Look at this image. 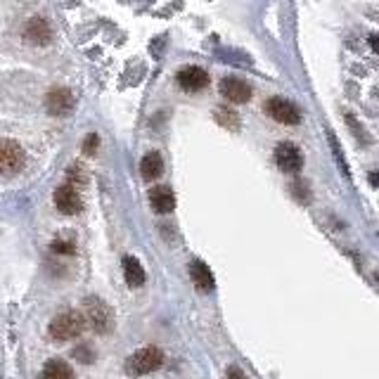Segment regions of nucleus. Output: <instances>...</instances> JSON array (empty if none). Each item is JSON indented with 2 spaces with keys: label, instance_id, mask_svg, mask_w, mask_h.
<instances>
[{
  "label": "nucleus",
  "instance_id": "ddd939ff",
  "mask_svg": "<svg viewBox=\"0 0 379 379\" xmlns=\"http://www.w3.org/2000/svg\"><path fill=\"white\" fill-rule=\"evenodd\" d=\"M190 277H192V282L197 284V289H202V292H211V289H214V272L209 270V266H206L204 261L194 259L192 264H190Z\"/></svg>",
  "mask_w": 379,
  "mask_h": 379
},
{
  "label": "nucleus",
  "instance_id": "7ed1b4c3",
  "mask_svg": "<svg viewBox=\"0 0 379 379\" xmlns=\"http://www.w3.org/2000/svg\"><path fill=\"white\" fill-rule=\"evenodd\" d=\"M83 315H86V320L91 322V327L98 334H107L111 327H114V313H111L109 304H104V301L98 297L86 299Z\"/></svg>",
  "mask_w": 379,
  "mask_h": 379
},
{
  "label": "nucleus",
  "instance_id": "9d476101",
  "mask_svg": "<svg viewBox=\"0 0 379 379\" xmlns=\"http://www.w3.org/2000/svg\"><path fill=\"white\" fill-rule=\"evenodd\" d=\"M76 104V98L69 88H53L48 95H46V107L53 116H64L74 109Z\"/></svg>",
  "mask_w": 379,
  "mask_h": 379
},
{
  "label": "nucleus",
  "instance_id": "4be33fe9",
  "mask_svg": "<svg viewBox=\"0 0 379 379\" xmlns=\"http://www.w3.org/2000/svg\"><path fill=\"white\" fill-rule=\"evenodd\" d=\"M367 41H370V48L379 55V33H372V36L367 38Z\"/></svg>",
  "mask_w": 379,
  "mask_h": 379
},
{
  "label": "nucleus",
  "instance_id": "412c9836",
  "mask_svg": "<svg viewBox=\"0 0 379 379\" xmlns=\"http://www.w3.org/2000/svg\"><path fill=\"white\" fill-rule=\"evenodd\" d=\"M228 379H247V377L242 375L239 367H230V370H228Z\"/></svg>",
  "mask_w": 379,
  "mask_h": 379
},
{
  "label": "nucleus",
  "instance_id": "20e7f679",
  "mask_svg": "<svg viewBox=\"0 0 379 379\" xmlns=\"http://www.w3.org/2000/svg\"><path fill=\"white\" fill-rule=\"evenodd\" d=\"M266 111L272 121L282 126H297L301 124V111L292 100H284V98H270L266 102Z\"/></svg>",
  "mask_w": 379,
  "mask_h": 379
},
{
  "label": "nucleus",
  "instance_id": "f03ea898",
  "mask_svg": "<svg viewBox=\"0 0 379 379\" xmlns=\"http://www.w3.org/2000/svg\"><path fill=\"white\" fill-rule=\"evenodd\" d=\"M161 363H164V353H161L157 346H145L140 351H136V353L126 360V372L133 377H142L159 370Z\"/></svg>",
  "mask_w": 379,
  "mask_h": 379
},
{
  "label": "nucleus",
  "instance_id": "f3484780",
  "mask_svg": "<svg viewBox=\"0 0 379 379\" xmlns=\"http://www.w3.org/2000/svg\"><path fill=\"white\" fill-rule=\"evenodd\" d=\"M216 121H219L223 128H232V131H237V126H239V116L228 107L216 109Z\"/></svg>",
  "mask_w": 379,
  "mask_h": 379
},
{
  "label": "nucleus",
  "instance_id": "9b49d317",
  "mask_svg": "<svg viewBox=\"0 0 379 379\" xmlns=\"http://www.w3.org/2000/svg\"><path fill=\"white\" fill-rule=\"evenodd\" d=\"M24 36L33 46H48L53 41V29H50V24L43 17H31L24 26Z\"/></svg>",
  "mask_w": 379,
  "mask_h": 379
},
{
  "label": "nucleus",
  "instance_id": "dca6fc26",
  "mask_svg": "<svg viewBox=\"0 0 379 379\" xmlns=\"http://www.w3.org/2000/svg\"><path fill=\"white\" fill-rule=\"evenodd\" d=\"M43 379H74V370L64 360L53 358L43 367Z\"/></svg>",
  "mask_w": 379,
  "mask_h": 379
},
{
  "label": "nucleus",
  "instance_id": "2eb2a0df",
  "mask_svg": "<svg viewBox=\"0 0 379 379\" xmlns=\"http://www.w3.org/2000/svg\"><path fill=\"white\" fill-rule=\"evenodd\" d=\"M124 277L128 287H142L145 284V277L147 275H145V268L136 256H124Z\"/></svg>",
  "mask_w": 379,
  "mask_h": 379
},
{
  "label": "nucleus",
  "instance_id": "423d86ee",
  "mask_svg": "<svg viewBox=\"0 0 379 379\" xmlns=\"http://www.w3.org/2000/svg\"><path fill=\"white\" fill-rule=\"evenodd\" d=\"M53 202H55V209H57L59 214H64V216H76L83 209L79 190L71 185V183H66V185H59L57 190H55Z\"/></svg>",
  "mask_w": 379,
  "mask_h": 379
},
{
  "label": "nucleus",
  "instance_id": "5701e85b",
  "mask_svg": "<svg viewBox=\"0 0 379 379\" xmlns=\"http://www.w3.org/2000/svg\"><path fill=\"white\" fill-rule=\"evenodd\" d=\"M370 185H372V187H379V171H375V174H370Z\"/></svg>",
  "mask_w": 379,
  "mask_h": 379
},
{
  "label": "nucleus",
  "instance_id": "a211bd4d",
  "mask_svg": "<svg viewBox=\"0 0 379 379\" xmlns=\"http://www.w3.org/2000/svg\"><path fill=\"white\" fill-rule=\"evenodd\" d=\"M83 154H88V157H93L95 152H98V147H100V136L98 133H88L86 138H83Z\"/></svg>",
  "mask_w": 379,
  "mask_h": 379
},
{
  "label": "nucleus",
  "instance_id": "39448f33",
  "mask_svg": "<svg viewBox=\"0 0 379 379\" xmlns=\"http://www.w3.org/2000/svg\"><path fill=\"white\" fill-rule=\"evenodd\" d=\"M275 164L282 174H299L304 166V154L294 142H280L275 147Z\"/></svg>",
  "mask_w": 379,
  "mask_h": 379
},
{
  "label": "nucleus",
  "instance_id": "4468645a",
  "mask_svg": "<svg viewBox=\"0 0 379 379\" xmlns=\"http://www.w3.org/2000/svg\"><path fill=\"white\" fill-rule=\"evenodd\" d=\"M140 174L145 181H157V178H161V174H164V159H161L159 152H147L140 161Z\"/></svg>",
  "mask_w": 379,
  "mask_h": 379
},
{
  "label": "nucleus",
  "instance_id": "aec40b11",
  "mask_svg": "<svg viewBox=\"0 0 379 379\" xmlns=\"http://www.w3.org/2000/svg\"><path fill=\"white\" fill-rule=\"evenodd\" d=\"M53 252H57V254H74L76 247H74V242H66V239H55V242H53Z\"/></svg>",
  "mask_w": 379,
  "mask_h": 379
},
{
  "label": "nucleus",
  "instance_id": "0eeeda50",
  "mask_svg": "<svg viewBox=\"0 0 379 379\" xmlns=\"http://www.w3.org/2000/svg\"><path fill=\"white\" fill-rule=\"evenodd\" d=\"M24 149L19 147V142L15 140H3V147H0V171L5 176H15L24 169Z\"/></svg>",
  "mask_w": 379,
  "mask_h": 379
},
{
  "label": "nucleus",
  "instance_id": "1a4fd4ad",
  "mask_svg": "<svg viewBox=\"0 0 379 379\" xmlns=\"http://www.w3.org/2000/svg\"><path fill=\"white\" fill-rule=\"evenodd\" d=\"M221 95L232 104H247L252 100V86L237 76H225L221 81Z\"/></svg>",
  "mask_w": 379,
  "mask_h": 379
},
{
  "label": "nucleus",
  "instance_id": "6e6552de",
  "mask_svg": "<svg viewBox=\"0 0 379 379\" xmlns=\"http://www.w3.org/2000/svg\"><path fill=\"white\" fill-rule=\"evenodd\" d=\"M176 83L183 88L185 93H202L206 86H209V74L202 69V66H183L176 76Z\"/></svg>",
  "mask_w": 379,
  "mask_h": 379
},
{
  "label": "nucleus",
  "instance_id": "f8f14e48",
  "mask_svg": "<svg viewBox=\"0 0 379 379\" xmlns=\"http://www.w3.org/2000/svg\"><path fill=\"white\" fill-rule=\"evenodd\" d=\"M149 204L157 214H171L176 209V194L171 187L166 185H157L149 190Z\"/></svg>",
  "mask_w": 379,
  "mask_h": 379
},
{
  "label": "nucleus",
  "instance_id": "f257e3e1",
  "mask_svg": "<svg viewBox=\"0 0 379 379\" xmlns=\"http://www.w3.org/2000/svg\"><path fill=\"white\" fill-rule=\"evenodd\" d=\"M86 322V315L76 313V311H62L50 322V337L57 339V342H71V339L81 337Z\"/></svg>",
  "mask_w": 379,
  "mask_h": 379
},
{
  "label": "nucleus",
  "instance_id": "6ab92c4d",
  "mask_svg": "<svg viewBox=\"0 0 379 379\" xmlns=\"http://www.w3.org/2000/svg\"><path fill=\"white\" fill-rule=\"evenodd\" d=\"M292 190H294V194L299 197V202H301V204H308L311 192H308V187L304 185V181H294V183H292Z\"/></svg>",
  "mask_w": 379,
  "mask_h": 379
}]
</instances>
